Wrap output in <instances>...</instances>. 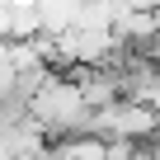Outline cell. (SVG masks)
Here are the masks:
<instances>
[{
    "mask_svg": "<svg viewBox=\"0 0 160 160\" xmlns=\"http://www.w3.org/2000/svg\"><path fill=\"white\" fill-rule=\"evenodd\" d=\"M42 127H52V132H75V127H85L90 122V108H85V94L75 90V80H42V85L28 94V104H24Z\"/></svg>",
    "mask_w": 160,
    "mask_h": 160,
    "instance_id": "obj_1",
    "label": "cell"
},
{
    "mask_svg": "<svg viewBox=\"0 0 160 160\" xmlns=\"http://www.w3.org/2000/svg\"><path fill=\"white\" fill-rule=\"evenodd\" d=\"M90 132H104L108 141H141V137H155V108L151 104H132V99H118V104H104L90 113L85 122Z\"/></svg>",
    "mask_w": 160,
    "mask_h": 160,
    "instance_id": "obj_2",
    "label": "cell"
}]
</instances>
